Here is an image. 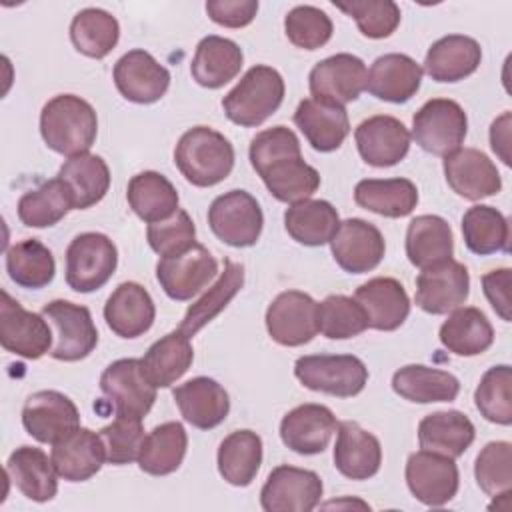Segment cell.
Masks as SVG:
<instances>
[{
	"label": "cell",
	"instance_id": "1f68e13d",
	"mask_svg": "<svg viewBox=\"0 0 512 512\" xmlns=\"http://www.w3.org/2000/svg\"><path fill=\"white\" fill-rule=\"evenodd\" d=\"M6 474L28 500L48 502L58 492V472L52 458H48L40 448H16L6 460Z\"/></svg>",
	"mask_w": 512,
	"mask_h": 512
},
{
	"label": "cell",
	"instance_id": "8992f818",
	"mask_svg": "<svg viewBox=\"0 0 512 512\" xmlns=\"http://www.w3.org/2000/svg\"><path fill=\"white\" fill-rule=\"evenodd\" d=\"M468 132L464 108L450 98H432L424 102L412 118V138L434 156H448L458 150Z\"/></svg>",
	"mask_w": 512,
	"mask_h": 512
},
{
	"label": "cell",
	"instance_id": "f1b7e54d",
	"mask_svg": "<svg viewBox=\"0 0 512 512\" xmlns=\"http://www.w3.org/2000/svg\"><path fill=\"white\" fill-rule=\"evenodd\" d=\"M354 300L364 308L368 328L392 332L410 314V298L396 278L378 276L356 288Z\"/></svg>",
	"mask_w": 512,
	"mask_h": 512
},
{
	"label": "cell",
	"instance_id": "6f0895ef",
	"mask_svg": "<svg viewBox=\"0 0 512 512\" xmlns=\"http://www.w3.org/2000/svg\"><path fill=\"white\" fill-rule=\"evenodd\" d=\"M146 238L150 248L164 258L190 248L196 242V228L188 212L178 208L170 218L148 224Z\"/></svg>",
	"mask_w": 512,
	"mask_h": 512
},
{
	"label": "cell",
	"instance_id": "4fadbf2b",
	"mask_svg": "<svg viewBox=\"0 0 512 512\" xmlns=\"http://www.w3.org/2000/svg\"><path fill=\"white\" fill-rule=\"evenodd\" d=\"M266 330L280 346H302L318 334V302L300 290L280 292L266 310Z\"/></svg>",
	"mask_w": 512,
	"mask_h": 512
},
{
	"label": "cell",
	"instance_id": "ee69618b",
	"mask_svg": "<svg viewBox=\"0 0 512 512\" xmlns=\"http://www.w3.org/2000/svg\"><path fill=\"white\" fill-rule=\"evenodd\" d=\"M262 464V438L252 430H234L218 446V472L232 486H248Z\"/></svg>",
	"mask_w": 512,
	"mask_h": 512
},
{
	"label": "cell",
	"instance_id": "ffe728a7",
	"mask_svg": "<svg viewBox=\"0 0 512 512\" xmlns=\"http://www.w3.org/2000/svg\"><path fill=\"white\" fill-rule=\"evenodd\" d=\"M368 70L354 54H334L320 60L308 76L312 98L330 100L336 104L354 102L366 90Z\"/></svg>",
	"mask_w": 512,
	"mask_h": 512
},
{
	"label": "cell",
	"instance_id": "ab89813d",
	"mask_svg": "<svg viewBox=\"0 0 512 512\" xmlns=\"http://www.w3.org/2000/svg\"><path fill=\"white\" fill-rule=\"evenodd\" d=\"M58 178L72 192L76 210H84L98 204L110 188L108 164L98 154L90 152L68 158L60 166Z\"/></svg>",
	"mask_w": 512,
	"mask_h": 512
},
{
	"label": "cell",
	"instance_id": "ba28073f",
	"mask_svg": "<svg viewBox=\"0 0 512 512\" xmlns=\"http://www.w3.org/2000/svg\"><path fill=\"white\" fill-rule=\"evenodd\" d=\"M208 226L224 244L248 248L254 246L262 234L264 214L250 192L230 190L214 198L210 204Z\"/></svg>",
	"mask_w": 512,
	"mask_h": 512
},
{
	"label": "cell",
	"instance_id": "db71d44e",
	"mask_svg": "<svg viewBox=\"0 0 512 512\" xmlns=\"http://www.w3.org/2000/svg\"><path fill=\"white\" fill-rule=\"evenodd\" d=\"M334 6L354 18L366 38H388L400 24V8L392 0H350L334 2Z\"/></svg>",
	"mask_w": 512,
	"mask_h": 512
},
{
	"label": "cell",
	"instance_id": "7c38bea8",
	"mask_svg": "<svg viewBox=\"0 0 512 512\" xmlns=\"http://www.w3.org/2000/svg\"><path fill=\"white\" fill-rule=\"evenodd\" d=\"M218 274V262L210 250L198 242L180 254L164 256L156 264V278L168 298L186 302L204 290Z\"/></svg>",
	"mask_w": 512,
	"mask_h": 512
},
{
	"label": "cell",
	"instance_id": "e0dca14e",
	"mask_svg": "<svg viewBox=\"0 0 512 512\" xmlns=\"http://www.w3.org/2000/svg\"><path fill=\"white\" fill-rule=\"evenodd\" d=\"M22 426L34 440L54 444L80 426V412L66 394L38 390L24 402Z\"/></svg>",
	"mask_w": 512,
	"mask_h": 512
},
{
	"label": "cell",
	"instance_id": "83f0119b",
	"mask_svg": "<svg viewBox=\"0 0 512 512\" xmlns=\"http://www.w3.org/2000/svg\"><path fill=\"white\" fill-rule=\"evenodd\" d=\"M422 84V66L408 54L378 56L366 76V90L384 102L404 104Z\"/></svg>",
	"mask_w": 512,
	"mask_h": 512
},
{
	"label": "cell",
	"instance_id": "4dcf8cb0",
	"mask_svg": "<svg viewBox=\"0 0 512 512\" xmlns=\"http://www.w3.org/2000/svg\"><path fill=\"white\" fill-rule=\"evenodd\" d=\"M480 60L482 48L474 38L448 34L428 48L424 72L434 82H460L478 70Z\"/></svg>",
	"mask_w": 512,
	"mask_h": 512
},
{
	"label": "cell",
	"instance_id": "6da1fadb",
	"mask_svg": "<svg viewBox=\"0 0 512 512\" xmlns=\"http://www.w3.org/2000/svg\"><path fill=\"white\" fill-rule=\"evenodd\" d=\"M248 156L268 192L280 202L308 200L320 186L318 170L304 162L298 136L286 126L258 132L250 142Z\"/></svg>",
	"mask_w": 512,
	"mask_h": 512
},
{
	"label": "cell",
	"instance_id": "4316f807",
	"mask_svg": "<svg viewBox=\"0 0 512 512\" xmlns=\"http://www.w3.org/2000/svg\"><path fill=\"white\" fill-rule=\"evenodd\" d=\"M336 432H338L336 446H334L336 470L350 480L372 478L382 464L380 440L352 420L340 422Z\"/></svg>",
	"mask_w": 512,
	"mask_h": 512
},
{
	"label": "cell",
	"instance_id": "e575fe53",
	"mask_svg": "<svg viewBox=\"0 0 512 512\" xmlns=\"http://www.w3.org/2000/svg\"><path fill=\"white\" fill-rule=\"evenodd\" d=\"M454 236L450 224L436 214L410 220L406 230V256L412 266L424 270L452 258Z\"/></svg>",
	"mask_w": 512,
	"mask_h": 512
},
{
	"label": "cell",
	"instance_id": "d6a6232c",
	"mask_svg": "<svg viewBox=\"0 0 512 512\" xmlns=\"http://www.w3.org/2000/svg\"><path fill=\"white\" fill-rule=\"evenodd\" d=\"M474 436L472 420L458 410L432 412L418 424L420 448L448 458H460L474 442Z\"/></svg>",
	"mask_w": 512,
	"mask_h": 512
},
{
	"label": "cell",
	"instance_id": "11a10c76",
	"mask_svg": "<svg viewBox=\"0 0 512 512\" xmlns=\"http://www.w3.org/2000/svg\"><path fill=\"white\" fill-rule=\"evenodd\" d=\"M98 436L104 446L106 462L114 466H122L138 460L144 438H146L142 428V418H134V416H116L114 422H110L98 432Z\"/></svg>",
	"mask_w": 512,
	"mask_h": 512
},
{
	"label": "cell",
	"instance_id": "c3c4849f",
	"mask_svg": "<svg viewBox=\"0 0 512 512\" xmlns=\"http://www.w3.org/2000/svg\"><path fill=\"white\" fill-rule=\"evenodd\" d=\"M6 272L14 284L38 290L54 280L56 262L40 240L26 238L6 250Z\"/></svg>",
	"mask_w": 512,
	"mask_h": 512
},
{
	"label": "cell",
	"instance_id": "94428289",
	"mask_svg": "<svg viewBox=\"0 0 512 512\" xmlns=\"http://www.w3.org/2000/svg\"><path fill=\"white\" fill-rule=\"evenodd\" d=\"M510 118V112H504L490 126V146L506 166H510Z\"/></svg>",
	"mask_w": 512,
	"mask_h": 512
},
{
	"label": "cell",
	"instance_id": "5b68a950",
	"mask_svg": "<svg viewBox=\"0 0 512 512\" xmlns=\"http://www.w3.org/2000/svg\"><path fill=\"white\" fill-rule=\"evenodd\" d=\"M294 376L308 390L336 398H352L364 390L368 368L352 354H312L296 360Z\"/></svg>",
	"mask_w": 512,
	"mask_h": 512
},
{
	"label": "cell",
	"instance_id": "9f6ffc18",
	"mask_svg": "<svg viewBox=\"0 0 512 512\" xmlns=\"http://www.w3.org/2000/svg\"><path fill=\"white\" fill-rule=\"evenodd\" d=\"M284 30L288 40L304 50H318L334 32L330 16L316 6H294L284 18Z\"/></svg>",
	"mask_w": 512,
	"mask_h": 512
},
{
	"label": "cell",
	"instance_id": "8d00e7d4",
	"mask_svg": "<svg viewBox=\"0 0 512 512\" xmlns=\"http://www.w3.org/2000/svg\"><path fill=\"white\" fill-rule=\"evenodd\" d=\"M392 390L404 400L430 404L452 402L460 392V382L454 374L422 364H408L394 372Z\"/></svg>",
	"mask_w": 512,
	"mask_h": 512
},
{
	"label": "cell",
	"instance_id": "44dd1931",
	"mask_svg": "<svg viewBox=\"0 0 512 512\" xmlns=\"http://www.w3.org/2000/svg\"><path fill=\"white\" fill-rule=\"evenodd\" d=\"M362 160L376 168L396 166L410 150V132L394 116L376 114L362 120L354 132Z\"/></svg>",
	"mask_w": 512,
	"mask_h": 512
},
{
	"label": "cell",
	"instance_id": "7bdbcfd3",
	"mask_svg": "<svg viewBox=\"0 0 512 512\" xmlns=\"http://www.w3.org/2000/svg\"><path fill=\"white\" fill-rule=\"evenodd\" d=\"M244 284V266L232 260H224V270L218 280L204 292L184 314L178 330L192 338L198 330H202L212 318H216L228 302L240 292Z\"/></svg>",
	"mask_w": 512,
	"mask_h": 512
},
{
	"label": "cell",
	"instance_id": "91938a15",
	"mask_svg": "<svg viewBox=\"0 0 512 512\" xmlns=\"http://www.w3.org/2000/svg\"><path fill=\"white\" fill-rule=\"evenodd\" d=\"M510 268H500V270H492L488 274L482 276V290L488 298V302L492 304L494 312L504 320L510 322Z\"/></svg>",
	"mask_w": 512,
	"mask_h": 512
},
{
	"label": "cell",
	"instance_id": "74e56055",
	"mask_svg": "<svg viewBox=\"0 0 512 512\" xmlns=\"http://www.w3.org/2000/svg\"><path fill=\"white\" fill-rule=\"evenodd\" d=\"M442 346L456 356H478L494 342V328L482 310L460 306L440 326Z\"/></svg>",
	"mask_w": 512,
	"mask_h": 512
},
{
	"label": "cell",
	"instance_id": "9a60e30c",
	"mask_svg": "<svg viewBox=\"0 0 512 512\" xmlns=\"http://www.w3.org/2000/svg\"><path fill=\"white\" fill-rule=\"evenodd\" d=\"M406 484L412 496L422 504L444 506L458 492V466L454 458L428 450H418L408 456Z\"/></svg>",
	"mask_w": 512,
	"mask_h": 512
},
{
	"label": "cell",
	"instance_id": "7dc6e473",
	"mask_svg": "<svg viewBox=\"0 0 512 512\" xmlns=\"http://www.w3.org/2000/svg\"><path fill=\"white\" fill-rule=\"evenodd\" d=\"M462 236L470 252L488 256L496 252L508 254L510 226L508 218L488 204H476L462 216Z\"/></svg>",
	"mask_w": 512,
	"mask_h": 512
},
{
	"label": "cell",
	"instance_id": "816d5d0a",
	"mask_svg": "<svg viewBox=\"0 0 512 512\" xmlns=\"http://www.w3.org/2000/svg\"><path fill=\"white\" fill-rule=\"evenodd\" d=\"M474 402L488 422L502 426L512 422V372L508 364H498L484 372L474 392Z\"/></svg>",
	"mask_w": 512,
	"mask_h": 512
},
{
	"label": "cell",
	"instance_id": "ac0fdd59",
	"mask_svg": "<svg viewBox=\"0 0 512 512\" xmlns=\"http://www.w3.org/2000/svg\"><path fill=\"white\" fill-rule=\"evenodd\" d=\"M336 264L350 274H364L374 270L386 252L382 232L362 218H348L340 222L330 240Z\"/></svg>",
	"mask_w": 512,
	"mask_h": 512
},
{
	"label": "cell",
	"instance_id": "f6af8a7d",
	"mask_svg": "<svg viewBox=\"0 0 512 512\" xmlns=\"http://www.w3.org/2000/svg\"><path fill=\"white\" fill-rule=\"evenodd\" d=\"M188 448V434L180 422H164L146 434L138 466L150 476H166L180 468Z\"/></svg>",
	"mask_w": 512,
	"mask_h": 512
},
{
	"label": "cell",
	"instance_id": "681fc988",
	"mask_svg": "<svg viewBox=\"0 0 512 512\" xmlns=\"http://www.w3.org/2000/svg\"><path fill=\"white\" fill-rule=\"evenodd\" d=\"M120 38L118 20L102 8H84L70 22V40L74 48L88 58L108 56Z\"/></svg>",
	"mask_w": 512,
	"mask_h": 512
},
{
	"label": "cell",
	"instance_id": "484cf974",
	"mask_svg": "<svg viewBox=\"0 0 512 512\" xmlns=\"http://www.w3.org/2000/svg\"><path fill=\"white\" fill-rule=\"evenodd\" d=\"M156 318V306L144 286L122 282L104 304V320L120 338H138L148 332Z\"/></svg>",
	"mask_w": 512,
	"mask_h": 512
},
{
	"label": "cell",
	"instance_id": "836d02e7",
	"mask_svg": "<svg viewBox=\"0 0 512 512\" xmlns=\"http://www.w3.org/2000/svg\"><path fill=\"white\" fill-rule=\"evenodd\" d=\"M242 62V48L234 40L212 34L198 42L190 74L200 86L216 90L238 76Z\"/></svg>",
	"mask_w": 512,
	"mask_h": 512
},
{
	"label": "cell",
	"instance_id": "30bf717a",
	"mask_svg": "<svg viewBox=\"0 0 512 512\" xmlns=\"http://www.w3.org/2000/svg\"><path fill=\"white\" fill-rule=\"evenodd\" d=\"M100 390L112 402L116 416L144 418L156 400V386L138 358H120L106 366L100 376Z\"/></svg>",
	"mask_w": 512,
	"mask_h": 512
},
{
	"label": "cell",
	"instance_id": "2e32d148",
	"mask_svg": "<svg viewBox=\"0 0 512 512\" xmlns=\"http://www.w3.org/2000/svg\"><path fill=\"white\" fill-rule=\"evenodd\" d=\"M470 294V274L454 258L424 268L416 278V304L428 314H448Z\"/></svg>",
	"mask_w": 512,
	"mask_h": 512
},
{
	"label": "cell",
	"instance_id": "7402d4cb",
	"mask_svg": "<svg viewBox=\"0 0 512 512\" xmlns=\"http://www.w3.org/2000/svg\"><path fill=\"white\" fill-rule=\"evenodd\" d=\"M448 186L466 200H480L500 192L502 178L496 164L476 148H458L444 156Z\"/></svg>",
	"mask_w": 512,
	"mask_h": 512
},
{
	"label": "cell",
	"instance_id": "277c9868",
	"mask_svg": "<svg viewBox=\"0 0 512 512\" xmlns=\"http://www.w3.org/2000/svg\"><path fill=\"white\" fill-rule=\"evenodd\" d=\"M284 100V80L272 66L256 64L222 98L224 114L230 122L254 128L264 124Z\"/></svg>",
	"mask_w": 512,
	"mask_h": 512
},
{
	"label": "cell",
	"instance_id": "cb8c5ba5",
	"mask_svg": "<svg viewBox=\"0 0 512 512\" xmlns=\"http://www.w3.org/2000/svg\"><path fill=\"white\" fill-rule=\"evenodd\" d=\"M294 124L318 152L338 150L350 132L346 108L322 98L302 100L294 112Z\"/></svg>",
	"mask_w": 512,
	"mask_h": 512
},
{
	"label": "cell",
	"instance_id": "f35d334b",
	"mask_svg": "<svg viewBox=\"0 0 512 512\" xmlns=\"http://www.w3.org/2000/svg\"><path fill=\"white\" fill-rule=\"evenodd\" d=\"M126 198L132 212L152 224L170 218L178 210V192L174 184L160 172L144 170L128 182Z\"/></svg>",
	"mask_w": 512,
	"mask_h": 512
},
{
	"label": "cell",
	"instance_id": "7a4b0ae2",
	"mask_svg": "<svg viewBox=\"0 0 512 512\" xmlns=\"http://www.w3.org/2000/svg\"><path fill=\"white\" fill-rule=\"evenodd\" d=\"M40 134L46 146L62 156L84 154L98 134L96 110L80 96L58 94L40 112Z\"/></svg>",
	"mask_w": 512,
	"mask_h": 512
},
{
	"label": "cell",
	"instance_id": "60d3db41",
	"mask_svg": "<svg viewBox=\"0 0 512 512\" xmlns=\"http://www.w3.org/2000/svg\"><path fill=\"white\" fill-rule=\"evenodd\" d=\"M284 226L292 240L304 246H324L340 226L336 208L328 200H300L284 212Z\"/></svg>",
	"mask_w": 512,
	"mask_h": 512
},
{
	"label": "cell",
	"instance_id": "f907efd6",
	"mask_svg": "<svg viewBox=\"0 0 512 512\" xmlns=\"http://www.w3.org/2000/svg\"><path fill=\"white\" fill-rule=\"evenodd\" d=\"M368 328L364 308L350 296L332 294L318 304V332L330 340H346Z\"/></svg>",
	"mask_w": 512,
	"mask_h": 512
},
{
	"label": "cell",
	"instance_id": "d6986e66",
	"mask_svg": "<svg viewBox=\"0 0 512 512\" xmlns=\"http://www.w3.org/2000/svg\"><path fill=\"white\" fill-rule=\"evenodd\" d=\"M112 76L118 92L134 104L158 102L170 86V72L140 48L126 52L114 64Z\"/></svg>",
	"mask_w": 512,
	"mask_h": 512
},
{
	"label": "cell",
	"instance_id": "f546056e",
	"mask_svg": "<svg viewBox=\"0 0 512 512\" xmlns=\"http://www.w3.org/2000/svg\"><path fill=\"white\" fill-rule=\"evenodd\" d=\"M50 458L58 476L68 482H84L92 478L106 460L100 436L82 426L54 442Z\"/></svg>",
	"mask_w": 512,
	"mask_h": 512
},
{
	"label": "cell",
	"instance_id": "bcb514c9",
	"mask_svg": "<svg viewBox=\"0 0 512 512\" xmlns=\"http://www.w3.org/2000/svg\"><path fill=\"white\" fill-rule=\"evenodd\" d=\"M72 208V192L56 176L20 196L18 218L28 228H48L58 224Z\"/></svg>",
	"mask_w": 512,
	"mask_h": 512
},
{
	"label": "cell",
	"instance_id": "5bb4252c",
	"mask_svg": "<svg viewBox=\"0 0 512 512\" xmlns=\"http://www.w3.org/2000/svg\"><path fill=\"white\" fill-rule=\"evenodd\" d=\"M322 490L316 472L280 464L268 474L260 490V504L266 512H310L318 506Z\"/></svg>",
	"mask_w": 512,
	"mask_h": 512
},
{
	"label": "cell",
	"instance_id": "f5cc1de1",
	"mask_svg": "<svg viewBox=\"0 0 512 512\" xmlns=\"http://www.w3.org/2000/svg\"><path fill=\"white\" fill-rule=\"evenodd\" d=\"M474 476L480 490L488 496L510 494L512 486V444L488 442L476 456Z\"/></svg>",
	"mask_w": 512,
	"mask_h": 512
},
{
	"label": "cell",
	"instance_id": "d590c367",
	"mask_svg": "<svg viewBox=\"0 0 512 512\" xmlns=\"http://www.w3.org/2000/svg\"><path fill=\"white\" fill-rule=\"evenodd\" d=\"M354 202L386 218L412 214L418 204V188L408 178H366L354 188Z\"/></svg>",
	"mask_w": 512,
	"mask_h": 512
},
{
	"label": "cell",
	"instance_id": "9c48e42d",
	"mask_svg": "<svg viewBox=\"0 0 512 512\" xmlns=\"http://www.w3.org/2000/svg\"><path fill=\"white\" fill-rule=\"evenodd\" d=\"M40 314L48 320L54 334V346L50 348L52 358L76 362L96 348L98 330L86 306L68 300H52L44 304Z\"/></svg>",
	"mask_w": 512,
	"mask_h": 512
},
{
	"label": "cell",
	"instance_id": "b9f144b4",
	"mask_svg": "<svg viewBox=\"0 0 512 512\" xmlns=\"http://www.w3.org/2000/svg\"><path fill=\"white\" fill-rule=\"evenodd\" d=\"M192 360L194 348L190 338L180 330H174L148 348L142 366L156 388H168L188 372Z\"/></svg>",
	"mask_w": 512,
	"mask_h": 512
},
{
	"label": "cell",
	"instance_id": "52a82bcc",
	"mask_svg": "<svg viewBox=\"0 0 512 512\" xmlns=\"http://www.w3.org/2000/svg\"><path fill=\"white\" fill-rule=\"evenodd\" d=\"M118 266L114 242L100 232L78 234L66 248V284L80 294L102 288Z\"/></svg>",
	"mask_w": 512,
	"mask_h": 512
},
{
	"label": "cell",
	"instance_id": "8fae6325",
	"mask_svg": "<svg viewBox=\"0 0 512 512\" xmlns=\"http://www.w3.org/2000/svg\"><path fill=\"white\" fill-rule=\"evenodd\" d=\"M52 328L42 314L22 308L6 290L0 302V344L6 352L38 360L52 348Z\"/></svg>",
	"mask_w": 512,
	"mask_h": 512
},
{
	"label": "cell",
	"instance_id": "3957f363",
	"mask_svg": "<svg viewBox=\"0 0 512 512\" xmlns=\"http://www.w3.org/2000/svg\"><path fill=\"white\" fill-rule=\"evenodd\" d=\"M174 162L192 186H216L234 168V146L218 130L194 126L180 136L174 148Z\"/></svg>",
	"mask_w": 512,
	"mask_h": 512
},
{
	"label": "cell",
	"instance_id": "603a6c76",
	"mask_svg": "<svg viewBox=\"0 0 512 512\" xmlns=\"http://www.w3.org/2000/svg\"><path fill=\"white\" fill-rule=\"evenodd\" d=\"M336 428V416L328 406L300 404L282 418L280 438L292 452L312 456L328 448Z\"/></svg>",
	"mask_w": 512,
	"mask_h": 512
},
{
	"label": "cell",
	"instance_id": "d4e9b609",
	"mask_svg": "<svg viewBox=\"0 0 512 512\" xmlns=\"http://www.w3.org/2000/svg\"><path fill=\"white\" fill-rule=\"evenodd\" d=\"M182 418L198 430L222 424L230 412L228 392L208 376H196L172 390Z\"/></svg>",
	"mask_w": 512,
	"mask_h": 512
},
{
	"label": "cell",
	"instance_id": "680465c9",
	"mask_svg": "<svg viewBox=\"0 0 512 512\" xmlns=\"http://www.w3.org/2000/svg\"><path fill=\"white\" fill-rule=\"evenodd\" d=\"M258 12L256 0H208L206 14L220 26L244 28Z\"/></svg>",
	"mask_w": 512,
	"mask_h": 512
}]
</instances>
